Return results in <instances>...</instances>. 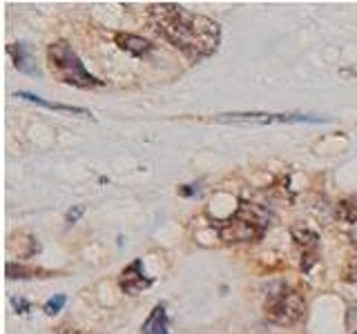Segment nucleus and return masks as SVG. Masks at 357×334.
Instances as JSON below:
<instances>
[{
	"mask_svg": "<svg viewBox=\"0 0 357 334\" xmlns=\"http://www.w3.org/2000/svg\"><path fill=\"white\" fill-rule=\"evenodd\" d=\"M271 221V212L261 205L239 203L228 218L215 223V230L223 243H255L264 239Z\"/></svg>",
	"mask_w": 357,
	"mask_h": 334,
	"instance_id": "2",
	"label": "nucleus"
},
{
	"mask_svg": "<svg viewBox=\"0 0 357 334\" xmlns=\"http://www.w3.org/2000/svg\"><path fill=\"white\" fill-rule=\"evenodd\" d=\"M83 212H85V205H76L74 209H70V212L65 214V221H67V223H76L78 218L83 216Z\"/></svg>",
	"mask_w": 357,
	"mask_h": 334,
	"instance_id": "16",
	"label": "nucleus"
},
{
	"mask_svg": "<svg viewBox=\"0 0 357 334\" xmlns=\"http://www.w3.org/2000/svg\"><path fill=\"white\" fill-rule=\"evenodd\" d=\"M65 294H56L54 299H50L47 303L43 305V310H45V315H50V317H54V315H59V312L63 310V305H65Z\"/></svg>",
	"mask_w": 357,
	"mask_h": 334,
	"instance_id": "13",
	"label": "nucleus"
},
{
	"mask_svg": "<svg viewBox=\"0 0 357 334\" xmlns=\"http://www.w3.org/2000/svg\"><path fill=\"white\" fill-rule=\"evenodd\" d=\"M119 285H121V289L126 294H139V292H143V289H148L152 285V278L145 276V272H143V261L141 259L132 261L126 270L121 272Z\"/></svg>",
	"mask_w": 357,
	"mask_h": 334,
	"instance_id": "6",
	"label": "nucleus"
},
{
	"mask_svg": "<svg viewBox=\"0 0 357 334\" xmlns=\"http://www.w3.org/2000/svg\"><path fill=\"white\" fill-rule=\"evenodd\" d=\"M219 122H252V125H273V122H324L326 118L306 116V114H268V111H237V114H221L217 116Z\"/></svg>",
	"mask_w": 357,
	"mask_h": 334,
	"instance_id": "5",
	"label": "nucleus"
},
{
	"mask_svg": "<svg viewBox=\"0 0 357 334\" xmlns=\"http://www.w3.org/2000/svg\"><path fill=\"white\" fill-rule=\"evenodd\" d=\"M150 22L161 36L183 51L190 61H204L219 49L221 27L208 16L192 14L181 5L156 3L150 7Z\"/></svg>",
	"mask_w": 357,
	"mask_h": 334,
	"instance_id": "1",
	"label": "nucleus"
},
{
	"mask_svg": "<svg viewBox=\"0 0 357 334\" xmlns=\"http://www.w3.org/2000/svg\"><path fill=\"white\" fill-rule=\"evenodd\" d=\"M29 274H36L33 270H27L22 265H14V263H7V276L9 278H29Z\"/></svg>",
	"mask_w": 357,
	"mask_h": 334,
	"instance_id": "14",
	"label": "nucleus"
},
{
	"mask_svg": "<svg viewBox=\"0 0 357 334\" xmlns=\"http://www.w3.org/2000/svg\"><path fill=\"white\" fill-rule=\"evenodd\" d=\"M195 192H197V189L192 185H183L181 189H178V194H181V196H192Z\"/></svg>",
	"mask_w": 357,
	"mask_h": 334,
	"instance_id": "18",
	"label": "nucleus"
},
{
	"mask_svg": "<svg viewBox=\"0 0 357 334\" xmlns=\"http://www.w3.org/2000/svg\"><path fill=\"white\" fill-rule=\"evenodd\" d=\"M143 334H170V321H167V312L163 303H156L154 310L150 312V317L145 319L141 326Z\"/></svg>",
	"mask_w": 357,
	"mask_h": 334,
	"instance_id": "8",
	"label": "nucleus"
},
{
	"mask_svg": "<svg viewBox=\"0 0 357 334\" xmlns=\"http://www.w3.org/2000/svg\"><path fill=\"white\" fill-rule=\"evenodd\" d=\"M304 312H306V301L299 289H295L293 285L273 283L266 289L264 315L275 326H284V328L295 326L304 317Z\"/></svg>",
	"mask_w": 357,
	"mask_h": 334,
	"instance_id": "3",
	"label": "nucleus"
},
{
	"mask_svg": "<svg viewBox=\"0 0 357 334\" xmlns=\"http://www.w3.org/2000/svg\"><path fill=\"white\" fill-rule=\"evenodd\" d=\"M47 58L54 74L59 76V81L65 85H74V87H103L105 83L98 81L96 76H92L81 58L76 56L70 42L65 40H56L47 47Z\"/></svg>",
	"mask_w": 357,
	"mask_h": 334,
	"instance_id": "4",
	"label": "nucleus"
},
{
	"mask_svg": "<svg viewBox=\"0 0 357 334\" xmlns=\"http://www.w3.org/2000/svg\"><path fill=\"white\" fill-rule=\"evenodd\" d=\"M355 334H357V332H355Z\"/></svg>",
	"mask_w": 357,
	"mask_h": 334,
	"instance_id": "19",
	"label": "nucleus"
},
{
	"mask_svg": "<svg viewBox=\"0 0 357 334\" xmlns=\"http://www.w3.org/2000/svg\"><path fill=\"white\" fill-rule=\"evenodd\" d=\"M116 45L126 54L137 56V58L152 51V42L141 38V36H134V33H116Z\"/></svg>",
	"mask_w": 357,
	"mask_h": 334,
	"instance_id": "9",
	"label": "nucleus"
},
{
	"mask_svg": "<svg viewBox=\"0 0 357 334\" xmlns=\"http://www.w3.org/2000/svg\"><path fill=\"white\" fill-rule=\"evenodd\" d=\"M18 98H25L29 103H36L45 109H54V111H67V114H76V116H89V111L83 107H72V105H61V103H50V100H43L36 94H29V92H18Z\"/></svg>",
	"mask_w": 357,
	"mask_h": 334,
	"instance_id": "10",
	"label": "nucleus"
},
{
	"mask_svg": "<svg viewBox=\"0 0 357 334\" xmlns=\"http://www.w3.org/2000/svg\"><path fill=\"white\" fill-rule=\"evenodd\" d=\"M344 281L346 283H357V256L346 263V267H344Z\"/></svg>",
	"mask_w": 357,
	"mask_h": 334,
	"instance_id": "15",
	"label": "nucleus"
},
{
	"mask_svg": "<svg viewBox=\"0 0 357 334\" xmlns=\"http://www.w3.org/2000/svg\"><path fill=\"white\" fill-rule=\"evenodd\" d=\"M290 234H293V241H295L297 245H301L304 250H315V248H317V243H319V234H317V232H312V230H308V228L297 225V228L290 230Z\"/></svg>",
	"mask_w": 357,
	"mask_h": 334,
	"instance_id": "11",
	"label": "nucleus"
},
{
	"mask_svg": "<svg viewBox=\"0 0 357 334\" xmlns=\"http://www.w3.org/2000/svg\"><path fill=\"white\" fill-rule=\"evenodd\" d=\"M11 303H14V308H16L18 315H25V312H29V303H27V301H22V299H14V301H11Z\"/></svg>",
	"mask_w": 357,
	"mask_h": 334,
	"instance_id": "17",
	"label": "nucleus"
},
{
	"mask_svg": "<svg viewBox=\"0 0 357 334\" xmlns=\"http://www.w3.org/2000/svg\"><path fill=\"white\" fill-rule=\"evenodd\" d=\"M7 51L11 54V58H14V65L16 70L22 72V74H29V76H38V67L33 65V58H31V51L25 42H14L9 45Z\"/></svg>",
	"mask_w": 357,
	"mask_h": 334,
	"instance_id": "7",
	"label": "nucleus"
},
{
	"mask_svg": "<svg viewBox=\"0 0 357 334\" xmlns=\"http://www.w3.org/2000/svg\"><path fill=\"white\" fill-rule=\"evenodd\" d=\"M337 218L344 223H357V196H349L344 198L342 203L337 205Z\"/></svg>",
	"mask_w": 357,
	"mask_h": 334,
	"instance_id": "12",
	"label": "nucleus"
}]
</instances>
